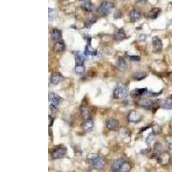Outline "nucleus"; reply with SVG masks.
Wrapping results in <instances>:
<instances>
[{
    "mask_svg": "<svg viewBox=\"0 0 172 172\" xmlns=\"http://www.w3.org/2000/svg\"><path fill=\"white\" fill-rule=\"evenodd\" d=\"M74 71H75V73L77 74H79V75L83 74L84 73V65H77L75 66Z\"/></svg>",
    "mask_w": 172,
    "mask_h": 172,
    "instance_id": "nucleus-25",
    "label": "nucleus"
},
{
    "mask_svg": "<svg viewBox=\"0 0 172 172\" xmlns=\"http://www.w3.org/2000/svg\"><path fill=\"white\" fill-rule=\"evenodd\" d=\"M171 166H172V162H171Z\"/></svg>",
    "mask_w": 172,
    "mask_h": 172,
    "instance_id": "nucleus-38",
    "label": "nucleus"
},
{
    "mask_svg": "<svg viewBox=\"0 0 172 172\" xmlns=\"http://www.w3.org/2000/svg\"><path fill=\"white\" fill-rule=\"evenodd\" d=\"M99 156L97 154H90L89 156H88V158L89 159H90V160H93V159H95V158H97V157H98Z\"/></svg>",
    "mask_w": 172,
    "mask_h": 172,
    "instance_id": "nucleus-33",
    "label": "nucleus"
},
{
    "mask_svg": "<svg viewBox=\"0 0 172 172\" xmlns=\"http://www.w3.org/2000/svg\"><path fill=\"white\" fill-rule=\"evenodd\" d=\"M61 101V98L59 96H58L57 94L53 93V92H50L49 93V104H50V109L52 111H54L57 109L59 102Z\"/></svg>",
    "mask_w": 172,
    "mask_h": 172,
    "instance_id": "nucleus-2",
    "label": "nucleus"
},
{
    "mask_svg": "<svg viewBox=\"0 0 172 172\" xmlns=\"http://www.w3.org/2000/svg\"><path fill=\"white\" fill-rule=\"evenodd\" d=\"M127 96V91L126 89L122 86H118L114 90V97L115 98L123 99Z\"/></svg>",
    "mask_w": 172,
    "mask_h": 172,
    "instance_id": "nucleus-3",
    "label": "nucleus"
},
{
    "mask_svg": "<svg viewBox=\"0 0 172 172\" xmlns=\"http://www.w3.org/2000/svg\"><path fill=\"white\" fill-rule=\"evenodd\" d=\"M113 7H114V4L112 3L108 2V1H103L97 8V12L102 16H106L110 12Z\"/></svg>",
    "mask_w": 172,
    "mask_h": 172,
    "instance_id": "nucleus-1",
    "label": "nucleus"
},
{
    "mask_svg": "<svg viewBox=\"0 0 172 172\" xmlns=\"http://www.w3.org/2000/svg\"><path fill=\"white\" fill-rule=\"evenodd\" d=\"M66 153V149L65 147H59L55 149L52 153V157L53 159H60L65 157Z\"/></svg>",
    "mask_w": 172,
    "mask_h": 172,
    "instance_id": "nucleus-5",
    "label": "nucleus"
},
{
    "mask_svg": "<svg viewBox=\"0 0 172 172\" xmlns=\"http://www.w3.org/2000/svg\"><path fill=\"white\" fill-rule=\"evenodd\" d=\"M81 113H82V116L84 117V120H88V119H90V112H89V110L86 108H83L82 109H81Z\"/></svg>",
    "mask_w": 172,
    "mask_h": 172,
    "instance_id": "nucleus-26",
    "label": "nucleus"
},
{
    "mask_svg": "<svg viewBox=\"0 0 172 172\" xmlns=\"http://www.w3.org/2000/svg\"><path fill=\"white\" fill-rule=\"evenodd\" d=\"M56 17V11L55 10L49 8L48 9V17H49V21H52Z\"/></svg>",
    "mask_w": 172,
    "mask_h": 172,
    "instance_id": "nucleus-28",
    "label": "nucleus"
},
{
    "mask_svg": "<svg viewBox=\"0 0 172 172\" xmlns=\"http://www.w3.org/2000/svg\"><path fill=\"white\" fill-rule=\"evenodd\" d=\"M93 127H94V122L91 119L85 120V122L82 125V128L85 133H89V132L92 131Z\"/></svg>",
    "mask_w": 172,
    "mask_h": 172,
    "instance_id": "nucleus-11",
    "label": "nucleus"
},
{
    "mask_svg": "<svg viewBox=\"0 0 172 172\" xmlns=\"http://www.w3.org/2000/svg\"><path fill=\"white\" fill-rule=\"evenodd\" d=\"M91 165L94 169H97V170L101 169L104 165V160L102 157H98L91 160Z\"/></svg>",
    "mask_w": 172,
    "mask_h": 172,
    "instance_id": "nucleus-13",
    "label": "nucleus"
},
{
    "mask_svg": "<svg viewBox=\"0 0 172 172\" xmlns=\"http://www.w3.org/2000/svg\"><path fill=\"white\" fill-rule=\"evenodd\" d=\"M163 151V146L160 143H156L154 146V153H153V157H159Z\"/></svg>",
    "mask_w": 172,
    "mask_h": 172,
    "instance_id": "nucleus-23",
    "label": "nucleus"
},
{
    "mask_svg": "<svg viewBox=\"0 0 172 172\" xmlns=\"http://www.w3.org/2000/svg\"><path fill=\"white\" fill-rule=\"evenodd\" d=\"M170 77H172V72L171 73H170Z\"/></svg>",
    "mask_w": 172,
    "mask_h": 172,
    "instance_id": "nucleus-37",
    "label": "nucleus"
},
{
    "mask_svg": "<svg viewBox=\"0 0 172 172\" xmlns=\"http://www.w3.org/2000/svg\"><path fill=\"white\" fill-rule=\"evenodd\" d=\"M129 59L131 61H140V56H134V55H133V56H130L129 57Z\"/></svg>",
    "mask_w": 172,
    "mask_h": 172,
    "instance_id": "nucleus-32",
    "label": "nucleus"
},
{
    "mask_svg": "<svg viewBox=\"0 0 172 172\" xmlns=\"http://www.w3.org/2000/svg\"><path fill=\"white\" fill-rule=\"evenodd\" d=\"M127 119L130 122L137 123L140 122L142 120V116L139 112H137L135 110H132L129 112V114L127 115Z\"/></svg>",
    "mask_w": 172,
    "mask_h": 172,
    "instance_id": "nucleus-4",
    "label": "nucleus"
},
{
    "mask_svg": "<svg viewBox=\"0 0 172 172\" xmlns=\"http://www.w3.org/2000/svg\"><path fill=\"white\" fill-rule=\"evenodd\" d=\"M49 119H50V126H52V118L49 116Z\"/></svg>",
    "mask_w": 172,
    "mask_h": 172,
    "instance_id": "nucleus-35",
    "label": "nucleus"
},
{
    "mask_svg": "<svg viewBox=\"0 0 172 172\" xmlns=\"http://www.w3.org/2000/svg\"><path fill=\"white\" fill-rule=\"evenodd\" d=\"M116 66L117 68L121 71V72H124L127 69V64L126 61L123 59V58H120L117 62H116Z\"/></svg>",
    "mask_w": 172,
    "mask_h": 172,
    "instance_id": "nucleus-16",
    "label": "nucleus"
},
{
    "mask_svg": "<svg viewBox=\"0 0 172 172\" xmlns=\"http://www.w3.org/2000/svg\"><path fill=\"white\" fill-rule=\"evenodd\" d=\"M65 48H66V45H65V43H64L63 41H56V42L54 43V45H53V49H54V51L59 52H63V51L65 50Z\"/></svg>",
    "mask_w": 172,
    "mask_h": 172,
    "instance_id": "nucleus-21",
    "label": "nucleus"
},
{
    "mask_svg": "<svg viewBox=\"0 0 172 172\" xmlns=\"http://www.w3.org/2000/svg\"><path fill=\"white\" fill-rule=\"evenodd\" d=\"M161 12V9L159 8H153L148 12V18L150 19H155L158 17V15Z\"/></svg>",
    "mask_w": 172,
    "mask_h": 172,
    "instance_id": "nucleus-18",
    "label": "nucleus"
},
{
    "mask_svg": "<svg viewBox=\"0 0 172 172\" xmlns=\"http://www.w3.org/2000/svg\"><path fill=\"white\" fill-rule=\"evenodd\" d=\"M84 53H85L86 55H96V54H97V51L92 49V48L88 45V46L86 47V49H85Z\"/></svg>",
    "mask_w": 172,
    "mask_h": 172,
    "instance_id": "nucleus-27",
    "label": "nucleus"
},
{
    "mask_svg": "<svg viewBox=\"0 0 172 172\" xmlns=\"http://www.w3.org/2000/svg\"><path fill=\"white\" fill-rule=\"evenodd\" d=\"M82 8L87 12H91L93 10V4L90 2H84L82 3Z\"/></svg>",
    "mask_w": 172,
    "mask_h": 172,
    "instance_id": "nucleus-24",
    "label": "nucleus"
},
{
    "mask_svg": "<svg viewBox=\"0 0 172 172\" xmlns=\"http://www.w3.org/2000/svg\"><path fill=\"white\" fill-rule=\"evenodd\" d=\"M63 80V77L62 75L59 73H53L52 74L51 77H50V83L52 84V85H57L59 84L61 81Z\"/></svg>",
    "mask_w": 172,
    "mask_h": 172,
    "instance_id": "nucleus-8",
    "label": "nucleus"
},
{
    "mask_svg": "<svg viewBox=\"0 0 172 172\" xmlns=\"http://www.w3.org/2000/svg\"><path fill=\"white\" fill-rule=\"evenodd\" d=\"M125 160L122 159V158H118V159H115L113 163H112V164H111V168H112V171H114L117 172V171H121V169H122V167L123 166V164H125Z\"/></svg>",
    "mask_w": 172,
    "mask_h": 172,
    "instance_id": "nucleus-6",
    "label": "nucleus"
},
{
    "mask_svg": "<svg viewBox=\"0 0 172 172\" xmlns=\"http://www.w3.org/2000/svg\"><path fill=\"white\" fill-rule=\"evenodd\" d=\"M146 73L141 70H136L132 73V77L133 79L135 80H142L143 78H145L146 77Z\"/></svg>",
    "mask_w": 172,
    "mask_h": 172,
    "instance_id": "nucleus-14",
    "label": "nucleus"
},
{
    "mask_svg": "<svg viewBox=\"0 0 172 172\" xmlns=\"http://www.w3.org/2000/svg\"><path fill=\"white\" fill-rule=\"evenodd\" d=\"M130 169H131V166H130V164H129L128 163L125 162V164H123V166L122 167L121 171H120L119 172H128L129 171H130Z\"/></svg>",
    "mask_w": 172,
    "mask_h": 172,
    "instance_id": "nucleus-29",
    "label": "nucleus"
},
{
    "mask_svg": "<svg viewBox=\"0 0 172 172\" xmlns=\"http://www.w3.org/2000/svg\"><path fill=\"white\" fill-rule=\"evenodd\" d=\"M81 1H83V2H90V0H81Z\"/></svg>",
    "mask_w": 172,
    "mask_h": 172,
    "instance_id": "nucleus-36",
    "label": "nucleus"
},
{
    "mask_svg": "<svg viewBox=\"0 0 172 172\" xmlns=\"http://www.w3.org/2000/svg\"><path fill=\"white\" fill-rule=\"evenodd\" d=\"M129 17H130V21L133 22V23H134V22L138 21V20L140 18V13L138 10H132V11L130 12Z\"/></svg>",
    "mask_w": 172,
    "mask_h": 172,
    "instance_id": "nucleus-20",
    "label": "nucleus"
},
{
    "mask_svg": "<svg viewBox=\"0 0 172 172\" xmlns=\"http://www.w3.org/2000/svg\"><path fill=\"white\" fill-rule=\"evenodd\" d=\"M96 22H97V19H96L94 17H90V20H89V22H88V23H86V24H87L86 25V27H88V28H89V27H90L91 25L93 24V23H95Z\"/></svg>",
    "mask_w": 172,
    "mask_h": 172,
    "instance_id": "nucleus-31",
    "label": "nucleus"
},
{
    "mask_svg": "<svg viewBox=\"0 0 172 172\" xmlns=\"http://www.w3.org/2000/svg\"><path fill=\"white\" fill-rule=\"evenodd\" d=\"M75 61H76L77 65H84V63L85 61L84 55L80 52H77L75 53Z\"/></svg>",
    "mask_w": 172,
    "mask_h": 172,
    "instance_id": "nucleus-19",
    "label": "nucleus"
},
{
    "mask_svg": "<svg viewBox=\"0 0 172 172\" xmlns=\"http://www.w3.org/2000/svg\"><path fill=\"white\" fill-rule=\"evenodd\" d=\"M159 106L165 109H172V98L161 100L159 102Z\"/></svg>",
    "mask_w": 172,
    "mask_h": 172,
    "instance_id": "nucleus-15",
    "label": "nucleus"
},
{
    "mask_svg": "<svg viewBox=\"0 0 172 172\" xmlns=\"http://www.w3.org/2000/svg\"><path fill=\"white\" fill-rule=\"evenodd\" d=\"M137 104H138L140 107H141V108H144L149 109V108H152L153 102H152L150 99L143 98V99H140V100L137 102Z\"/></svg>",
    "mask_w": 172,
    "mask_h": 172,
    "instance_id": "nucleus-9",
    "label": "nucleus"
},
{
    "mask_svg": "<svg viewBox=\"0 0 172 172\" xmlns=\"http://www.w3.org/2000/svg\"><path fill=\"white\" fill-rule=\"evenodd\" d=\"M126 33L124 32V30H122V29L116 30V31L115 32V34H114V38H115V41H122L124 39H126Z\"/></svg>",
    "mask_w": 172,
    "mask_h": 172,
    "instance_id": "nucleus-17",
    "label": "nucleus"
},
{
    "mask_svg": "<svg viewBox=\"0 0 172 172\" xmlns=\"http://www.w3.org/2000/svg\"><path fill=\"white\" fill-rule=\"evenodd\" d=\"M51 37H52V40L54 41L55 42L60 41L61 38H62L61 31H60L59 29H58V28H53V29L51 31Z\"/></svg>",
    "mask_w": 172,
    "mask_h": 172,
    "instance_id": "nucleus-12",
    "label": "nucleus"
},
{
    "mask_svg": "<svg viewBox=\"0 0 172 172\" xmlns=\"http://www.w3.org/2000/svg\"><path fill=\"white\" fill-rule=\"evenodd\" d=\"M154 138H155L154 133H151L148 135L147 138H146V143H147V145H150V144L151 143V141H153Z\"/></svg>",
    "mask_w": 172,
    "mask_h": 172,
    "instance_id": "nucleus-30",
    "label": "nucleus"
},
{
    "mask_svg": "<svg viewBox=\"0 0 172 172\" xmlns=\"http://www.w3.org/2000/svg\"><path fill=\"white\" fill-rule=\"evenodd\" d=\"M152 45L153 49L155 52H161L163 49V42L160 38L158 37H153L152 38Z\"/></svg>",
    "mask_w": 172,
    "mask_h": 172,
    "instance_id": "nucleus-7",
    "label": "nucleus"
},
{
    "mask_svg": "<svg viewBox=\"0 0 172 172\" xmlns=\"http://www.w3.org/2000/svg\"><path fill=\"white\" fill-rule=\"evenodd\" d=\"M106 126L109 130H115L119 126V122L115 118H108L106 122Z\"/></svg>",
    "mask_w": 172,
    "mask_h": 172,
    "instance_id": "nucleus-10",
    "label": "nucleus"
},
{
    "mask_svg": "<svg viewBox=\"0 0 172 172\" xmlns=\"http://www.w3.org/2000/svg\"><path fill=\"white\" fill-rule=\"evenodd\" d=\"M147 92V90L145 89V88H142V89H135L133 90L132 92H131V95L133 97H140L144 94H146Z\"/></svg>",
    "mask_w": 172,
    "mask_h": 172,
    "instance_id": "nucleus-22",
    "label": "nucleus"
},
{
    "mask_svg": "<svg viewBox=\"0 0 172 172\" xmlns=\"http://www.w3.org/2000/svg\"><path fill=\"white\" fill-rule=\"evenodd\" d=\"M160 93H157V92H148L147 96L148 97H157L158 96Z\"/></svg>",
    "mask_w": 172,
    "mask_h": 172,
    "instance_id": "nucleus-34",
    "label": "nucleus"
}]
</instances>
